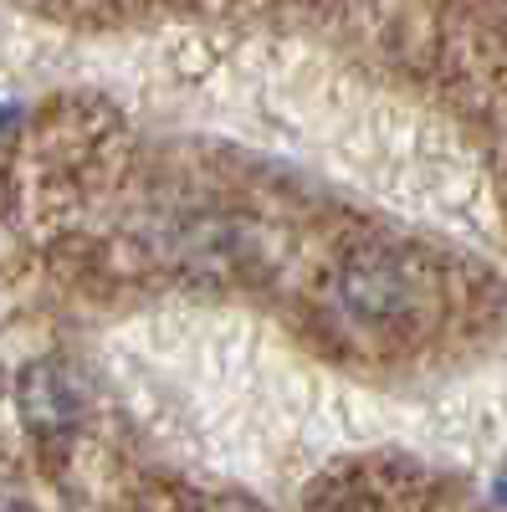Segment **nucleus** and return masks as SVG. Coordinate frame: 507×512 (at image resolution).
I'll use <instances>...</instances> for the list:
<instances>
[{
  "label": "nucleus",
  "instance_id": "f257e3e1",
  "mask_svg": "<svg viewBox=\"0 0 507 512\" xmlns=\"http://www.w3.org/2000/svg\"><path fill=\"white\" fill-rule=\"evenodd\" d=\"M21 410H26V420L36 425V431H57V425L77 420V390L62 379L57 364H36L21 379Z\"/></svg>",
  "mask_w": 507,
  "mask_h": 512
},
{
  "label": "nucleus",
  "instance_id": "f03ea898",
  "mask_svg": "<svg viewBox=\"0 0 507 512\" xmlns=\"http://www.w3.org/2000/svg\"><path fill=\"white\" fill-rule=\"evenodd\" d=\"M497 502H502V507H507V477H502V482H497Z\"/></svg>",
  "mask_w": 507,
  "mask_h": 512
},
{
  "label": "nucleus",
  "instance_id": "7ed1b4c3",
  "mask_svg": "<svg viewBox=\"0 0 507 512\" xmlns=\"http://www.w3.org/2000/svg\"><path fill=\"white\" fill-rule=\"evenodd\" d=\"M0 512H21V507H16L11 497H0Z\"/></svg>",
  "mask_w": 507,
  "mask_h": 512
}]
</instances>
